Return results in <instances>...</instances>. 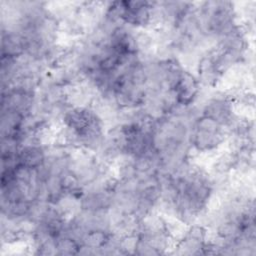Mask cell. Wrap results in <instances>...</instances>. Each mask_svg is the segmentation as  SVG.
<instances>
[{
    "instance_id": "cell-1",
    "label": "cell",
    "mask_w": 256,
    "mask_h": 256,
    "mask_svg": "<svg viewBox=\"0 0 256 256\" xmlns=\"http://www.w3.org/2000/svg\"><path fill=\"white\" fill-rule=\"evenodd\" d=\"M66 130V141L86 150H97L104 138V123L101 117L91 108L72 106L62 116Z\"/></svg>"
},
{
    "instance_id": "cell-2",
    "label": "cell",
    "mask_w": 256,
    "mask_h": 256,
    "mask_svg": "<svg viewBox=\"0 0 256 256\" xmlns=\"http://www.w3.org/2000/svg\"><path fill=\"white\" fill-rule=\"evenodd\" d=\"M196 11L202 34L222 37L237 25L234 4L229 1H206Z\"/></svg>"
},
{
    "instance_id": "cell-3",
    "label": "cell",
    "mask_w": 256,
    "mask_h": 256,
    "mask_svg": "<svg viewBox=\"0 0 256 256\" xmlns=\"http://www.w3.org/2000/svg\"><path fill=\"white\" fill-rule=\"evenodd\" d=\"M226 138V128L216 121L201 116L189 128V144L200 153L216 150Z\"/></svg>"
},
{
    "instance_id": "cell-4",
    "label": "cell",
    "mask_w": 256,
    "mask_h": 256,
    "mask_svg": "<svg viewBox=\"0 0 256 256\" xmlns=\"http://www.w3.org/2000/svg\"><path fill=\"white\" fill-rule=\"evenodd\" d=\"M200 91V82L192 73L185 69L172 85L170 92L176 107H187L197 98Z\"/></svg>"
},
{
    "instance_id": "cell-5",
    "label": "cell",
    "mask_w": 256,
    "mask_h": 256,
    "mask_svg": "<svg viewBox=\"0 0 256 256\" xmlns=\"http://www.w3.org/2000/svg\"><path fill=\"white\" fill-rule=\"evenodd\" d=\"M202 115L216 121L225 128L231 127L236 122L232 101L224 95L210 98L203 108Z\"/></svg>"
},
{
    "instance_id": "cell-6",
    "label": "cell",
    "mask_w": 256,
    "mask_h": 256,
    "mask_svg": "<svg viewBox=\"0 0 256 256\" xmlns=\"http://www.w3.org/2000/svg\"><path fill=\"white\" fill-rule=\"evenodd\" d=\"M46 158L47 154L44 148L38 143L23 144L16 154L17 164L31 169L40 168L45 163Z\"/></svg>"
}]
</instances>
